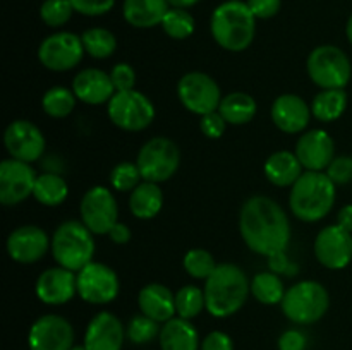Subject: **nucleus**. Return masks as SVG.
I'll return each mask as SVG.
<instances>
[{
  "instance_id": "obj_43",
  "label": "nucleus",
  "mask_w": 352,
  "mask_h": 350,
  "mask_svg": "<svg viewBox=\"0 0 352 350\" xmlns=\"http://www.w3.org/2000/svg\"><path fill=\"white\" fill-rule=\"evenodd\" d=\"M110 78H112L116 91H129L136 86V71L133 69V65L126 64V62L113 65L110 71Z\"/></svg>"
},
{
  "instance_id": "obj_28",
  "label": "nucleus",
  "mask_w": 352,
  "mask_h": 350,
  "mask_svg": "<svg viewBox=\"0 0 352 350\" xmlns=\"http://www.w3.org/2000/svg\"><path fill=\"white\" fill-rule=\"evenodd\" d=\"M164 208V191L155 182L143 180L129 196V209L138 220H151Z\"/></svg>"
},
{
  "instance_id": "obj_1",
  "label": "nucleus",
  "mask_w": 352,
  "mask_h": 350,
  "mask_svg": "<svg viewBox=\"0 0 352 350\" xmlns=\"http://www.w3.org/2000/svg\"><path fill=\"white\" fill-rule=\"evenodd\" d=\"M239 230L244 244L253 253L272 256L287 249L291 222L277 201L268 196H251L239 213Z\"/></svg>"
},
{
  "instance_id": "obj_42",
  "label": "nucleus",
  "mask_w": 352,
  "mask_h": 350,
  "mask_svg": "<svg viewBox=\"0 0 352 350\" xmlns=\"http://www.w3.org/2000/svg\"><path fill=\"white\" fill-rule=\"evenodd\" d=\"M74 7V12L88 17L105 16L116 5V0H69Z\"/></svg>"
},
{
  "instance_id": "obj_30",
  "label": "nucleus",
  "mask_w": 352,
  "mask_h": 350,
  "mask_svg": "<svg viewBox=\"0 0 352 350\" xmlns=\"http://www.w3.org/2000/svg\"><path fill=\"white\" fill-rule=\"evenodd\" d=\"M69 185L57 172H43L34 182L33 198L43 206H60L67 199Z\"/></svg>"
},
{
  "instance_id": "obj_49",
  "label": "nucleus",
  "mask_w": 352,
  "mask_h": 350,
  "mask_svg": "<svg viewBox=\"0 0 352 350\" xmlns=\"http://www.w3.org/2000/svg\"><path fill=\"white\" fill-rule=\"evenodd\" d=\"M109 237L113 244H117V246H124V244H127L131 240V229L126 223L117 222L116 225L112 226V230L109 232Z\"/></svg>"
},
{
  "instance_id": "obj_36",
  "label": "nucleus",
  "mask_w": 352,
  "mask_h": 350,
  "mask_svg": "<svg viewBox=\"0 0 352 350\" xmlns=\"http://www.w3.org/2000/svg\"><path fill=\"white\" fill-rule=\"evenodd\" d=\"M160 26L165 31V34L172 40H186V38L195 33L196 21L188 9L170 7Z\"/></svg>"
},
{
  "instance_id": "obj_38",
  "label": "nucleus",
  "mask_w": 352,
  "mask_h": 350,
  "mask_svg": "<svg viewBox=\"0 0 352 350\" xmlns=\"http://www.w3.org/2000/svg\"><path fill=\"white\" fill-rule=\"evenodd\" d=\"M160 323L144 314H138L127 325L126 335L134 345H146V343L153 342L155 338L160 336Z\"/></svg>"
},
{
  "instance_id": "obj_40",
  "label": "nucleus",
  "mask_w": 352,
  "mask_h": 350,
  "mask_svg": "<svg viewBox=\"0 0 352 350\" xmlns=\"http://www.w3.org/2000/svg\"><path fill=\"white\" fill-rule=\"evenodd\" d=\"M74 7L69 0H43L40 5V19L48 27H62L71 21Z\"/></svg>"
},
{
  "instance_id": "obj_9",
  "label": "nucleus",
  "mask_w": 352,
  "mask_h": 350,
  "mask_svg": "<svg viewBox=\"0 0 352 350\" xmlns=\"http://www.w3.org/2000/svg\"><path fill=\"white\" fill-rule=\"evenodd\" d=\"M107 113L113 126L127 132H140L155 120V105L144 93L138 89L117 91L107 103Z\"/></svg>"
},
{
  "instance_id": "obj_35",
  "label": "nucleus",
  "mask_w": 352,
  "mask_h": 350,
  "mask_svg": "<svg viewBox=\"0 0 352 350\" xmlns=\"http://www.w3.org/2000/svg\"><path fill=\"white\" fill-rule=\"evenodd\" d=\"M206 309L205 290L196 285H184L175 292V311L179 318L191 321Z\"/></svg>"
},
{
  "instance_id": "obj_22",
  "label": "nucleus",
  "mask_w": 352,
  "mask_h": 350,
  "mask_svg": "<svg viewBox=\"0 0 352 350\" xmlns=\"http://www.w3.org/2000/svg\"><path fill=\"white\" fill-rule=\"evenodd\" d=\"M126 329L122 321L109 311H102L89 321L82 345L88 350H122Z\"/></svg>"
},
{
  "instance_id": "obj_48",
  "label": "nucleus",
  "mask_w": 352,
  "mask_h": 350,
  "mask_svg": "<svg viewBox=\"0 0 352 350\" xmlns=\"http://www.w3.org/2000/svg\"><path fill=\"white\" fill-rule=\"evenodd\" d=\"M268 268H270V271H274V273L287 275V277H294V275L298 273V266L289 259L285 250L268 256Z\"/></svg>"
},
{
  "instance_id": "obj_25",
  "label": "nucleus",
  "mask_w": 352,
  "mask_h": 350,
  "mask_svg": "<svg viewBox=\"0 0 352 350\" xmlns=\"http://www.w3.org/2000/svg\"><path fill=\"white\" fill-rule=\"evenodd\" d=\"M168 9L167 0H124L122 16L129 26L148 30L160 26Z\"/></svg>"
},
{
  "instance_id": "obj_26",
  "label": "nucleus",
  "mask_w": 352,
  "mask_h": 350,
  "mask_svg": "<svg viewBox=\"0 0 352 350\" xmlns=\"http://www.w3.org/2000/svg\"><path fill=\"white\" fill-rule=\"evenodd\" d=\"M158 343L160 350H199L201 347L198 329L189 319L179 316L162 325Z\"/></svg>"
},
{
  "instance_id": "obj_12",
  "label": "nucleus",
  "mask_w": 352,
  "mask_h": 350,
  "mask_svg": "<svg viewBox=\"0 0 352 350\" xmlns=\"http://www.w3.org/2000/svg\"><path fill=\"white\" fill-rule=\"evenodd\" d=\"M81 222L95 235H109L112 226L119 222V206L116 196L105 185H93L85 192L79 202Z\"/></svg>"
},
{
  "instance_id": "obj_10",
  "label": "nucleus",
  "mask_w": 352,
  "mask_h": 350,
  "mask_svg": "<svg viewBox=\"0 0 352 350\" xmlns=\"http://www.w3.org/2000/svg\"><path fill=\"white\" fill-rule=\"evenodd\" d=\"M177 96L188 112L199 117L217 112L223 98L219 82L199 71L188 72L179 79Z\"/></svg>"
},
{
  "instance_id": "obj_5",
  "label": "nucleus",
  "mask_w": 352,
  "mask_h": 350,
  "mask_svg": "<svg viewBox=\"0 0 352 350\" xmlns=\"http://www.w3.org/2000/svg\"><path fill=\"white\" fill-rule=\"evenodd\" d=\"M50 250L58 266L78 273L95 257V233L81 220H67L52 235Z\"/></svg>"
},
{
  "instance_id": "obj_47",
  "label": "nucleus",
  "mask_w": 352,
  "mask_h": 350,
  "mask_svg": "<svg viewBox=\"0 0 352 350\" xmlns=\"http://www.w3.org/2000/svg\"><path fill=\"white\" fill-rule=\"evenodd\" d=\"M199 350H234V342L227 333L215 329L201 340Z\"/></svg>"
},
{
  "instance_id": "obj_18",
  "label": "nucleus",
  "mask_w": 352,
  "mask_h": 350,
  "mask_svg": "<svg viewBox=\"0 0 352 350\" xmlns=\"http://www.w3.org/2000/svg\"><path fill=\"white\" fill-rule=\"evenodd\" d=\"M7 254L19 264L38 263L52 247V239L47 232L36 225H23L7 237Z\"/></svg>"
},
{
  "instance_id": "obj_6",
  "label": "nucleus",
  "mask_w": 352,
  "mask_h": 350,
  "mask_svg": "<svg viewBox=\"0 0 352 350\" xmlns=\"http://www.w3.org/2000/svg\"><path fill=\"white\" fill-rule=\"evenodd\" d=\"M280 307L289 321L296 325H313L329 311L330 294L320 281L302 280L289 287Z\"/></svg>"
},
{
  "instance_id": "obj_24",
  "label": "nucleus",
  "mask_w": 352,
  "mask_h": 350,
  "mask_svg": "<svg viewBox=\"0 0 352 350\" xmlns=\"http://www.w3.org/2000/svg\"><path fill=\"white\" fill-rule=\"evenodd\" d=\"M138 305L141 314L155 319L157 323H167L175 318V294L162 283H148L138 294Z\"/></svg>"
},
{
  "instance_id": "obj_34",
  "label": "nucleus",
  "mask_w": 352,
  "mask_h": 350,
  "mask_svg": "<svg viewBox=\"0 0 352 350\" xmlns=\"http://www.w3.org/2000/svg\"><path fill=\"white\" fill-rule=\"evenodd\" d=\"M76 95L65 86H54L47 89L41 98V108L52 119H65L72 113L76 106Z\"/></svg>"
},
{
  "instance_id": "obj_44",
  "label": "nucleus",
  "mask_w": 352,
  "mask_h": 350,
  "mask_svg": "<svg viewBox=\"0 0 352 350\" xmlns=\"http://www.w3.org/2000/svg\"><path fill=\"white\" fill-rule=\"evenodd\" d=\"M226 127L227 122L223 120V117L220 115L219 110L212 113H206V115H203L201 119H199V129H201V132L205 134L208 139H220V137L223 136V132H226Z\"/></svg>"
},
{
  "instance_id": "obj_33",
  "label": "nucleus",
  "mask_w": 352,
  "mask_h": 350,
  "mask_svg": "<svg viewBox=\"0 0 352 350\" xmlns=\"http://www.w3.org/2000/svg\"><path fill=\"white\" fill-rule=\"evenodd\" d=\"M81 40L86 54L96 60H105L112 57L117 50L116 34L107 27H89L81 34Z\"/></svg>"
},
{
  "instance_id": "obj_3",
  "label": "nucleus",
  "mask_w": 352,
  "mask_h": 350,
  "mask_svg": "<svg viewBox=\"0 0 352 350\" xmlns=\"http://www.w3.org/2000/svg\"><path fill=\"white\" fill-rule=\"evenodd\" d=\"M256 17L244 0H226L210 17L212 38L227 51H244L256 34Z\"/></svg>"
},
{
  "instance_id": "obj_51",
  "label": "nucleus",
  "mask_w": 352,
  "mask_h": 350,
  "mask_svg": "<svg viewBox=\"0 0 352 350\" xmlns=\"http://www.w3.org/2000/svg\"><path fill=\"white\" fill-rule=\"evenodd\" d=\"M170 7H179V9H191L196 3H199L201 0H167Z\"/></svg>"
},
{
  "instance_id": "obj_14",
  "label": "nucleus",
  "mask_w": 352,
  "mask_h": 350,
  "mask_svg": "<svg viewBox=\"0 0 352 350\" xmlns=\"http://www.w3.org/2000/svg\"><path fill=\"white\" fill-rule=\"evenodd\" d=\"M28 347L30 350H71L74 328L64 316H40L28 331Z\"/></svg>"
},
{
  "instance_id": "obj_23",
  "label": "nucleus",
  "mask_w": 352,
  "mask_h": 350,
  "mask_svg": "<svg viewBox=\"0 0 352 350\" xmlns=\"http://www.w3.org/2000/svg\"><path fill=\"white\" fill-rule=\"evenodd\" d=\"M71 89L74 91L76 98L79 102L86 103V105H103V103H109L112 96L117 93L109 72L95 67L82 69L81 72H78L76 78L72 79Z\"/></svg>"
},
{
  "instance_id": "obj_13",
  "label": "nucleus",
  "mask_w": 352,
  "mask_h": 350,
  "mask_svg": "<svg viewBox=\"0 0 352 350\" xmlns=\"http://www.w3.org/2000/svg\"><path fill=\"white\" fill-rule=\"evenodd\" d=\"M76 275H78V295L88 304H110L119 295V277L109 264L91 261Z\"/></svg>"
},
{
  "instance_id": "obj_4",
  "label": "nucleus",
  "mask_w": 352,
  "mask_h": 350,
  "mask_svg": "<svg viewBox=\"0 0 352 350\" xmlns=\"http://www.w3.org/2000/svg\"><path fill=\"white\" fill-rule=\"evenodd\" d=\"M336 187L325 172H305L289 194L292 215L306 223L323 220L333 208L337 198Z\"/></svg>"
},
{
  "instance_id": "obj_15",
  "label": "nucleus",
  "mask_w": 352,
  "mask_h": 350,
  "mask_svg": "<svg viewBox=\"0 0 352 350\" xmlns=\"http://www.w3.org/2000/svg\"><path fill=\"white\" fill-rule=\"evenodd\" d=\"M36 172L31 163L6 158L0 163V202L3 206H16L33 196Z\"/></svg>"
},
{
  "instance_id": "obj_50",
  "label": "nucleus",
  "mask_w": 352,
  "mask_h": 350,
  "mask_svg": "<svg viewBox=\"0 0 352 350\" xmlns=\"http://www.w3.org/2000/svg\"><path fill=\"white\" fill-rule=\"evenodd\" d=\"M336 223L352 233V205H346L344 208H340Z\"/></svg>"
},
{
  "instance_id": "obj_2",
  "label": "nucleus",
  "mask_w": 352,
  "mask_h": 350,
  "mask_svg": "<svg viewBox=\"0 0 352 350\" xmlns=\"http://www.w3.org/2000/svg\"><path fill=\"white\" fill-rule=\"evenodd\" d=\"M206 311L213 318H230L243 309L251 294V281L237 264L222 263L206 278Z\"/></svg>"
},
{
  "instance_id": "obj_20",
  "label": "nucleus",
  "mask_w": 352,
  "mask_h": 350,
  "mask_svg": "<svg viewBox=\"0 0 352 350\" xmlns=\"http://www.w3.org/2000/svg\"><path fill=\"white\" fill-rule=\"evenodd\" d=\"M34 292L47 305L67 304L78 294V275L62 266L48 268L36 278Z\"/></svg>"
},
{
  "instance_id": "obj_19",
  "label": "nucleus",
  "mask_w": 352,
  "mask_h": 350,
  "mask_svg": "<svg viewBox=\"0 0 352 350\" xmlns=\"http://www.w3.org/2000/svg\"><path fill=\"white\" fill-rule=\"evenodd\" d=\"M294 153L306 172H325L336 158V143L327 130L311 129L301 134Z\"/></svg>"
},
{
  "instance_id": "obj_27",
  "label": "nucleus",
  "mask_w": 352,
  "mask_h": 350,
  "mask_svg": "<svg viewBox=\"0 0 352 350\" xmlns=\"http://www.w3.org/2000/svg\"><path fill=\"white\" fill-rule=\"evenodd\" d=\"M263 172L268 182L277 185V187H292L298 182V178L305 174L301 161L298 160L296 153L285 150L272 153L265 161Z\"/></svg>"
},
{
  "instance_id": "obj_52",
  "label": "nucleus",
  "mask_w": 352,
  "mask_h": 350,
  "mask_svg": "<svg viewBox=\"0 0 352 350\" xmlns=\"http://www.w3.org/2000/svg\"><path fill=\"white\" fill-rule=\"evenodd\" d=\"M346 36L347 40H349V43L352 45V14L349 16V19H347V24H346Z\"/></svg>"
},
{
  "instance_id": "obj_11",
  "label": "nucleus",
  "mask_w": 352,
  "mask_h": 350,
  "mask_svg": "<svg viewBox=\"0 0 352 350\" xmlns=\"http://www.w3.org/2000/svg\"><path fill=\"white\" fill-rule=\"evenodd\" d=\"M85 54L81 36L71 31H55L38 47V60L45 69L54 72H65L78 67Z\"/></svg>"
},
{
  "instance_id": "obj_45",
  "label": "nucleus",
  "mask_w": 352,
  "mask_h": 350,
  "mask_svg": "<svg viewBox=\"0 0 352 350\" xmlns=\"http://www.w3.org/2000/svg\"><path fill=\"white\" fill-rule=\"evenodd\" d=\"M246 2L254 17L261 21L275 17L282 7V0H246Z\"/></svg>"
},
{
  "instance_id": "obj_41",
  "label": "nucleus",
  "mask_w": 352,
  "mask_h": 350,
  "mask_svg": "<svg viewBox=\"0 0 352 350\" xmlns=\"http://www.w3.org/2000/svg\"><path fill=\"white\" fill-rule=\"evenodd\" d=\"M325 174L329 175L330 180L336 185L349 184L352 180V156H349V154L336 156L325 170Z\"/></svg>"
},
{
  "instance_id": "obj_8",
  "label": "nucleus",
  "mask_w": 352,
  "mask_h": 350,
  "mask_svg": "<svg viewBox=\"0 0 352 350\" xmlns=\"http://www.w3.org/2000/svg\"><path fill=\"white\" fill-rule=\"evenodd\" d=\"M136 165L143 180L160 184L174 177L175 172L179 170L181 151L177 144L168 137H151L138 151Z\"/></svg>"
},
{
  "instance_id": "obj_17",
  "label": "nucleus",
  "mask_w": 352,
  "mask_h": 350,
  "mask_svg": "<svg viewBox=\"0 0 352 350\" xmlns=\"http://www.w3.org/2000/svg\"><path fill=\"white\" fill-rule=\"evenodd\" d=\"M315 256L329 270H344L352 261V233L337 223L322 229L315 239Z\"/></svg>"
},
{
  "instance_id": "obj_7",
  "label": "nucleus",
  "mask_w": 352,
  "mask_h": 350,
  "mask_svg": "<svg viewBox=\"0 0 352 350\" xmlns=\"http://www.w3.org/2000/svg\"><path fill=\"white\" fill-rule=\"evenodd\" d=\"M308 75L322 89H344L351 81L352 65L344 50L336 45L313 48L306 60Z\"/></svg>"
},
{
  "instance_id": "obj_16",
  "label": "nucleus",
  "mask_w": 352,
  "mask_h": 350,
  "mask_svg": "<svg viewBox=\"0 0 352 350\" xmlns=\"http://www.w3.org/2000/svg\"><path fill=\"white\" fill-rule=\"evenodd\" d=\"M3 144L10 158L33 163L43 156L47 141L36 124L19 119L7 126L3 132Z\"/></svg>"
},
{
  "instance_id": "obj_32",
  "label": "nucleus",
  "mask_w": 352,
  "mask_h": 350,
  "mask_svg": "<svg viewBox=\"0 0 352 350\" xmlns=\"http://www.w3.org/2000/svg\"><path fill=\"white\" fill-rule=\"evenodd\" d=\"M285 292L284 281L274 271H261L251 280V295L265 305L280 304Z\"/></svg>"
},
{
  "instance_id": "obj_39",
  "label": "nucleus",
  "mask_w": 352,
  "mask_h": 350,
  "mask_svg": "<svg viewBox=\"0 0 352 350\" xmlns=\"http://www.w3.org/2000/svg\"><path fill=\"white\" fill-rule=\"evenodd\" d=\"M110 185L119 192H133L141 184L143 177L133 161H120L110 170Z\"/></svg>"
},
{
  "instance_id": "obj_21",
  "label": "nucleus",
  "mask_w": 352,
  "mask_h": 350,
  "mask_svg": "<svg viewBox=\"0 0 352 350\" xmlns=\"http://www.w3.org/2000/svg\"><path fill=\"white\" fill-rule=\"evenodd\" d=\"M272 122L285 134H299L308 127L311 119V106L299 95L284 93L277 96L270 108Z\"/></svg>"
},
{
  "instance_id": "obj_29",
  "label": "nucleus",
  "mask_w": 352,
  "mask_h": 350,
  "mask_svg": "<svg viewBox=\"0 0 352 350\" xmlns=\"http://www.w3.org/2000/svg\"><path fill=\"white\" fill-rule=\"evenodd\" d=\"M220 115L230 126H244L254 119L258 112L256 100L244 91L229 93L222 98L219 106Z\"/></svg>"
},
{
  "instance_id": "obj_31",
  "label": "nucleus",
  "mask_w": 352,
  "mask_h": 350,
  "mask_svg": "<svg viewBox=\"0 0 352 350\" xmlns=\"http://www.w3.org/2000/svg\"><path fill=\"white\" fill-rule=\"evenodd\" d=\"M311 113L320 122L340 119L347 108V93L344 89H322L311 102Z\"/></svg>"
},
{
  "instance_id": "obj_46",
  "label": "nucleus",
  "mask_w": 352,
  "mask_h": 350,
  "mask_svg": "<svg viewBox=\"0 0 352 350\" xmlns=\"http://www.w3.org/2000/svg\"><path fill=\"white\" fill-rule=\"evenodd\" d=\"M278 350H306L308 347V338L299 329H285L277 342Z\"/></svg>"
},
{
  "instance_id": "obj_37",
  "label": "nucleus",
  "mask_w": 352,
  "mask_h": 350,
  "mask_svg": "<svg viewBox=\"0 0 352 350\" xmlns=\"http://www.w3.org/2000/svg\"><path fill=\"white\" fill-rule=\"evenodd\" d=\"M182 264H184L186 273L189 277L196 278V280H206L215 271V268L219 266L215 257L212 256V253H208L206 249L188 250Z\"/></svg>"
},
{
  "instance_id": "obj_53",
  "label": "nucleus",
  "mask_w": 352,
  "mask_h": 350,
  "mask_svg": "<svg viewBox=\"0 0 352 350\" xmlns=\"http://www.w3.org/2000/svg\"><path fill=\"white\" fill-rule=\"evenodd\" d=\"M71 350H88L85 345H74Z\"/></svg>"
}]
</instances>
